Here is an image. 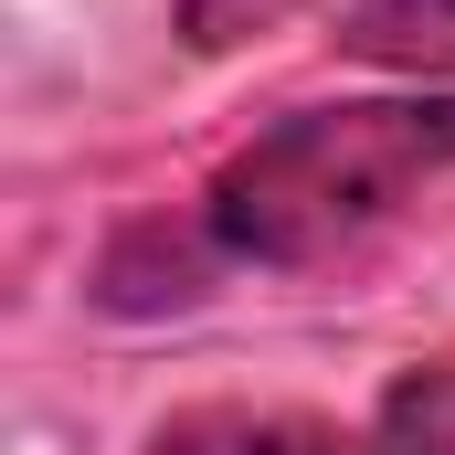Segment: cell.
Here are the masks:
<instances>
[{
	"instance_id": "cell-2",
	"label": "cell",
	"mask_w": 455,
	"mask_h": 455,
	"mask_svg": "<svg viewBox=\"0 0 455 455\" xmlns=\"http://www.w3.org/2000/svg\"><path fill=\"white\" fill-rule=\"evenodd\" d=\"M148 455H381L371 435H339L318 413H254V403H202V413H170Z\"/></svg>"
},
{
	"instance_id": "cell-3",
	"label": "cell",
	"mask_w": 455,
	"mask_h": 455,
	"mask_svg": "<svg viewBox=\"0 0 455 455\" xmlns=\"http://www.w3.org/2000/svg\"><path fill=\"white\" fill-rule=\"evenodd\" d=\"M339 53L381 64V75H413V85H455V0H349Z\"/></svg>"
},
{
	"instance_id": "cell-5",
	"label": "cell",
	"mask_w": 455,
	"mask_h": 455,
	"mask_svg": "<svg viewBox=\"0 0 455 455\" xmlns=\"http://www.w3.org/2000/svg\"><path fill=\"white\" fill-rule=\"evenodd\" d=\"M297 0H170V32L191 43V53H233V43H254L265 21H286Z\"/></svg>"
},
{
	"instance_id": "cell-1",
	"label": "cell",
	"mask_w": 455,
	"mask_h": 455,
	"mask_svg": "<svg viewBox=\"0 0 455 455\" xmlns=\"http://www.w3.org/2000/svg\"><path fill=\"white\" fill-rule=\"evenodd\" d=\"M455 180V85L339 96L243 138L202 191V254L254 275H307Z\"/></svg>"
},
{
	"instance_id": "cell-4",
	"label": "cell",
	"mask_w": 455,
	"mask_h": 455,
	"mask_svg": "<svg viewBox=\"0 0 455 455\" xmlns=\"http://www.w3.org/2000/svg\"><path fill=\"white\" fill-rule=\"evenodd\" d=\"M371 445L381 455H455V371H403L371 403Z\"/></svg>"
}]
</instances>
